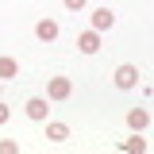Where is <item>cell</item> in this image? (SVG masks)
<instances>
[{
	"instance_id": "1",
	"label": "cell",
	"mask_w": 154,
	"mask_h": 154,
	"mask_svg": "<svg viewBox=\"0 0 154 154\" xmlns=\"http://www.w3.org/2000/svg\"><path fill=\"white\" fill-rule=\"evenodd\" d=\"M69 93H73V81L69 77H50V85H46V96L50 100H69Z\"/></svg>"
},
{
	"instance_id": "2",
	"label": "cell",
	"mask_w": 154,
	"mask_h": 154,
	"mask_svg": "<svg viewBox=\"0 0 154 154\" xmlns=\"http://www.w3.org/2000/svg\"><path fill=\"white\" fill-rule=\"evenodd\" d=\"M116 85L119 89H135L139 85V66H119L116 69Z\"/></svg>"
},
{
	"instance_id": "3",
	"label": "cell",
	"mask_w": 154,
	"mask_h": 154,
	"mask_svg": "<svg viewBox=\"0 0 154 154\" xmlns=\"http://www.w3.org/2000/svg\"><path fill=\"white\" fill-rule=\"evenodd\" d=\"M127 127L143 135L146 127H150V112H146V108H131V112H127Z\"/></svg>"
},
{
	"instance_id": "4",
	"label": "cell",
	"mask_w": 154,
	"mask_h": 154,
	"mask_svg": "<svg viewBox=\"0 0 154 154\" xmlns=\"http://www.w3.org/2000/svg\"><path fill=\"white\" fill-rule=\"evenodd\" d=\"M77 46H81V54H96L100 50V31H81V38H77Z\"/></svg>"
},
{
	"instance_id": "5",
	"label": "cell",
	"mask_w": 154,
	"mask_h": 154,
	"mask_svg": "<svg viewBox=\"0 0 154 154\" xmlns=\"http://www.w3.org/2000/svg\"><path fill=\"white\" fill-rule=\"evenodd\" d=\"M112 23H116L112 8H96V12H93V31H112Z\"/></svg>"
},
{
	"instance_id": "6",
	"label": "cell",
	"mask_w": 154,
	"mask_h": 154,
	"mask_svg": "<svg viewBox=\"0 0 154 154\" xmlns=\"http://www.w3.org/2000/svg\"><path fill=\"white\" fill-rule=\"evenodd\" d=\"M35 35L42 38V42H54V38H58V23H54V19H38V23H35Z\"/></svg>"
},
{
	"instance_id": "7",
	"label": "cell",
	"mask_w": 154,
	"mask_h": 154,
	"mask_svg": "<svg viewBox=\"0 0 154 154\" xmlns=\"http://www.w3.org/2000/svg\"><path fill=\"white\" fill-rule=\"evenodd\" d=\"M23 108H27V116H31V119H46V112H50V108H46V100H42V96H31V100H27V104H23Z\"/></svg>"
},
{
	"instance_id": "8",
	"label": "cell",
	"mask_w": 154,
	"mask_h": 154,
	"mask_svg": "<svg viewBox=\"0 0 154 154\" xmlns=\"http://www.w3.org/2000/svg\"><path fill=\"white\" fill-rule=\"evenodd\" d=\"M19 73V66H16V58H8V54H0V81H12V77Z\"/></svg>"
},
{
	"instance_id": "9",
	"label": "cell",
	"mask_w": 154,
	"mask_h": 154,
	"mask_svg": "<svg viewBox=\"0 0 154 154\" xmlns=\"http://www.w3.org/2000/svg\"><path fill=\"white\" fill-rule=\"evenodd\" d=\"M46 139H50V143H66V139H69V127H66V123H50V127H46Z\"/></svg>"
},
{
	"instance_id": "10",
	"label": "cell",
	"mask_w": 154,
	"mask_h": 154,
	"mask_svg": "<svg viewBox=\"0 0 154 154\" xmlns=\"http://www.w3.org/2000/svg\"><path fill=\"white\" fill-rule=\"evenodd\" d=\"M123 150L127 154H143L146 150V139H139V131H135V139H123Z\"/></svg>"
},
{
	"instance_id": "11",
	"label": "cell",
	"mask_w": 154,
	"mask_h": 154,
	"mask_svg": "<svg viewBox=\"0 0 154 154\" xmlns=\"http://www.w3.org/2000/svg\"><path fill=\"white\" fill-rule=\"evenodd\" d=\"M0 154H19V143H12V139H0Z\"/></svg>"
},
{
	"instance_id": "12",
	"label": "cell",
	"mask_w": 154,
	"mask_h": 154,
	"mask_svg": "<svg viewBox=\"0 0 154 154\" xmlns=\"http://www.w3.org/2000/svg\"><path fill=\"white\" fill-rule=\"evenodd\" d=\"M85 4H89V0H66V8H69V12H81Z\"/></svg>"
},
{
	"instance_id": "13",
	"label": "cell",
	"mask_w": 154,
	"mask_h": 154,
	"mask_svg": "<svg viewBox=\"0 0 154 154\" xmlns=\"http://www.w3.org/2000/svg\"><path fill=\"white\" fill-rule=\"evenodd\" d=\"M8 119H12V108H8V104H0V123H8Z\"/></svg>"
}]
</instances>
